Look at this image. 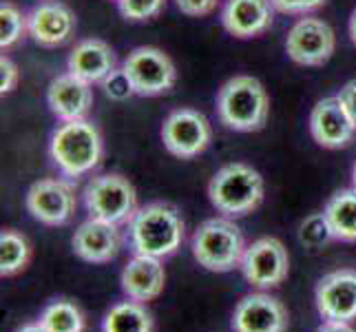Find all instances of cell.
Listing matches in <instances>:
<instances>
[{"mask_svg":"<svg viewBox=\"0 0 356 332\" xmlns=\"http://www.w3.org/2000/svg\"><path fill=\"white\" fill-rule=\"evenodd\" d=\"M186 235L181 213L166 202H151L133 215L129 221V248L133 255H146L166 260L175 255Z\"/></svg>","mask_w":356,"mask_h":332,"instance_id":"1","label":"cell"},{"mask_svg":"<svg viewBox=\"0 0 356 332\" xmlns=\"http://www.w3.org/2000/svg\"><path fill=\"white\" fill-rule=\"evenodd\" d=\"M104 142L102 133L91 120L63 122L49 140V157L51 164L67 180H80L95 171L102 162Z\"/></svg>","mask_w":356,"mask_h":332,"instance_id":"2","label":"cell"},{"mask_svg":"<svg viewBox=\"0 0 356 332\" xmlns=\"http://www.w3.org/2000/svg\"><path fill=\"white\" fill-rule=\"evenodd\" d=\"M270 97L264 84L252 76H235L222 84L217 93L219 122L237 133H252L266 127Z\"/></svg>","mask_w":356,"mask_h":332,"instance_id":"3","label":"cell"},{"mask_svg":"<svg viewBox=\"0 0 356 332\" xmlns=\"http://www.w3.org/2000/svg\"><path fill=\"white\" fill-rule=\"evenodd\" d=\"M208 200L224 217H243L261 206L264 177L250 164H224L208 182Z\"/></svg>","mask_w":356,"mask_h":332,"instance_id":"4","label":"cell"},{"mask_svg":"<svg viewBox=\"0 0 356 332\" xmlns=\"http://www.w3.org/2000/svg\"><path fill=\"white\" fill-rule=\"evenodd\" d=\"M191 251L202 268L211 273H230L241 266L245 239L232 217H211L195 230Z\"/></svg>","mask_w":356,"mask_h":332,"instance_id":"5","label":"cell"},{"mask_svg":"<svg viewBox=\"0 0 356 332\" xmlns=\"http://www.w3.org/2000/svg\"><path fill=\"white\" fill-rule=\"evenodd\" d=\"M82 200L87 213L95 219L111 221V224H129L138 213V193L135 187L120 173L95 175L87 182L82 191Z\"/></svg>","mask_w":356,"mask_h":332,"instance_id":"6","label":"cell"},{"mask_svg":"<svg viewBox=\"0 0 356 332\" xmlns=\"http://www.w3.org/2000/svg\"><path fill=\"white\" fill-rule=\"evenodd\" d=\"M120 69L129 78L133 93L142 97L164 95L177 82L175 63L157 47H135Z\"/></svg>","mask_w":356,"mask_h":332,"instance_id":"7","label":"cell"},{"mask_svg":"<svg viewBox=\"0 0 356 332\" xmlns=\"http://www.w3.org/2000/svg\"><path fill=\"white\" fill-rule=\"evenodd\" d=\"M162 142L170 155L191 159L202 155L213 142V127L197 109L181 106L170 111L162 125Z\"/></svg>","mask_w":356,"mask_h":332,"instance_id":"8","label":"cell"},{"mask_svg":"<svg viewBox=\"0 0 356 332\" xmlns=\"http://www.w3.org/2000/svg\"><path fill=\"white\" fill-rule=\"evenodd\" d=\"M337 49V33L316 16H303L286 35V54L294 65L323 67Z\"/></svg>","mask_w":356,"mask_h":332,"instance_id":"9","label":"cell"},{"mask_svg":"<svg viewBox=\"0 0 356 332\" xmlns=\"http://www.w3.org/2000/svg\"><path fill=\"white\" fill-rule=\"evenodd\" d=\"M241 275L254 288H277L284 284L290 268L288 248L277 237H259L245 246Z\"/></svg>","mask_w":356,"mask_h":332,"instance_id":"10","label":"cell"},{"mask_svg":"<svg viewBox=\"0 0 356 332\" xmlns=\"http://www.w3.org/2000/svg\"><path fill=\"white\" fill-rule=\"evenodd\" d=\"M29 215L44 226H63L76 215V189L67 180H38L33 182L24 198Z\"/></svg>","mask_w":356,"mask_h":332,"instance_id":"11","label":"cell"},{"mask_svg":"<svg viewBox=\"0 0 356 332\" xmlns=\"http://www.w3.org/2000/svg\"><path fill=\"white\" fill-rule=\"evenodd\" d=\"M316 310L325 322H354L356 319V270L341 268L323 275L314 288Z\"/></svg>","mask_w":356,"mask_h":332,"instance_id":"12","label":"cell"},{"mask_svg":"<svg viewBox=\"0 0 356 332\" xmlns=\"http://www.w3.org/2000/svg\"><path fill=\"white\" fill-rule=\"evenodd\" d=\"M29 38L44 49H56L69 42L76 33V14L60 0L38 3L29 14Z\"/></svg>","mask_w":356,"mask_h":332,"instance_id":"13","label":"cell"},{"mask_svg":"<svg viewBox=\"0 0 356 332\" xmlns=\"http://www.w3.org/2000/svg\"><path fill=\"white\" fill-rule=\"evenodd\" d=\"M288 322L286 306L266 292L245 294L232 313L235 332H286Z\"/></svg>","mask_w":356,"mask_h":332,"instance_id":"14","label":"cell"},{"mask_svg":"<svg viewBox=\"0 0 356 332\" xmlns=\"http://www.w3.org/2000/svg\"><path fill=\"white\" fill-rule=\"evenodd\" d=\"M73 253L87 264H108L122 251V232L118 224L89 217L73 232Z\"/></svg>","mask_w":356,"mask_h":332,"instance_id":"15","label":"cell"},{"mask_svg":"<svg viewBox=\"0 0 356 332\" xmlns=\"http://www.w3.org/2000/svg\"><path fill=\"white\" fill-rule=\"evenodd\" d=\"M310 133L323 149H343L354 140L356 127L337 95L318 100L310 111Z\"/></svg>","mask_w":356,"mask_h":332,"instance_id":"16","label":"cell"},{"mask_svg":"<svg viewBox=\"0 0 356 332\" xmlns=\"http://www.w3.org/2000/svg\"><path fill=\"white\" fill-rule=\"evenodd\" d=\"M47 106L60 122L87 118L93 106V84L69 71L60 73L47 87Z\"/></svg>","mask_w":356,"mask_h":332,"instance_id":"17","label":"cell"},{"mask_svg":"<svg viewBox=\"0 0 356 332\" xmlns=\"http://www.w3.org/2000/svg\"><path fill=\"white\" fill-rule=\"evenodd\" d=\"M275 22V7L270 0H226L222 24L235 38L248 40L266 33Z\"/></svg>","mask_w":356,"mask_h":332,"instance_id":"18","label":"cell"},{"mask_svg":"<svg viewBox=\"0 0 356 332\" xmlns=\"http://www.w3.org/2000/svg\"><path fill=\"white\" fill-rule=\"evenodd\" d=\"M118 69L113 47L102 38L80 40L67 58V71L89 84H102Z\"/></svg>","mask_w":356,"mask_h":332,"instance_id":"19","label":"cell"},{"mask_svg":"<svg viewBox=\"0 0 356 332\" xmlns=\"http://www.w3.org/2000/svg\"><path fill=\"white\" fill-rule=\"evenodd\" d=\"M120 284H122V292L127 294V299L142 301V303L157 299L166 284L162 260L146 255H133L124 270H122Z\"/></svg>","mask_w":356,"mask_h":332,"instance_id":"20","label":"cell"},{"mask_svg":"<svg viewBox=\"0 0 356 332\" xmlns=\"http://www.w3.org/2000/svg\"><path fill=\"white\" fill-rule=\"evenodd\" d=\"M323 213L330 228H332L334 239L356 242V189L354 187L337 191L327 200Z\"/></svg>","mask_w":356,"mask_h":332,"instance_id":"21","label":"cell"},{"mask_svg":"<svg viewBox=\"0 0 356 332\" xmlns=\"http://www.w3.org/2000/svg\"><path fill=\"white\" fill-rule=\"evenodd\" d=\"M102 332H153V315L142 301H120L104 315Z\"/></svg>","mask_w":356,"mask_h":332,"instance_id":"22","label":"cell"},{"mask_svg":"<svg viewBox=\"0 0 356 332\" xmlns=\"http://www.w3.org/2000/svg\"><path fill=\"white\" fill-rule=\"evenodd\" d=\"M31 262V244L22 232L5 228L0 232V275L14 277Z\"/></svg>","mask_w":356,"mask_h":332,"instance_id":"23","label":"cell"},{"mask_svg":"<svg viewBox=\"0 0 356 332\" xmlns=\"http://www.w3.org/2000/svg\"><path fill=\"white\" fill-rule=\"evenodd\" d=\"M38 322L49 332H84V328H87V322H84V315L78 308V303L69 299L51 301L40 313Z\"/></svg>","mask_w":356,"mask_h":332,"instance_id":"24","label":"cell"},{"mask_svg":"<svg viewBox=\"0 0 356 332\" xmlns=\"http://www.w3.org/2000/svg\"><path fill=\"white\" fill-rule=\"evenodd\" d=\"M24 35H29V18L22 14L18 5L3 0L0 5V49H11L16 47Z\"/></svg>","mask_w":356,"mask_h":332,"instance_id":"25","label":"cell"},{"mask_svg":"<svg viewBox=\"0 0 356 332\" xmlns=\"http://www.w3.org/2000/svg\"><path fill=\"white\" fill-rule=\"evenodd\" d=\"M297 235H299V242L310 251L323 248L330 239H334L332 228H330L327 219H325V213H312L305 217L299 224Z\"/></svg>","mask_w":356,"mask_h":332,"instance_id":"26","label":"cell"},{"mask_svg":"<svg viewBox=\"0 0 356 332\" xmlns=\"http://www.w3.org/2000/svg\"><path fill=\"white\" fill-rule=\"evenodd\" d=\"M166 0H118L120 16L129 22H149L164 11Z\"/></svg>","mask_w":356,"mask_h":332,"instance_id":"27","label":"cell"},{"mask_svg":"<svg viewBox=\"0 0 356 332\" xmlns=\"http://www.w3.org/2000/svg\"><path fill=\"white\" fill-rule=\"evenodd\" d=\"M275 11L286 16H308L312 11L321 9L327 0H270Z\"/></svg>","mask_w":356,"mask_h":332,"instance_id":"28","label":"cell"},{"mask_svg":"<svg viewBox=\"0 0 356 332\" xmlns=\"http://www.w3.org/2000/svg\"><path fill=\"white\" fill-rule=\"evenodd\" d=\"M102 89H104V93L108 97H111V100H127V97L135 95L131 82H129V78L124 76V71H122V69H115L111 76L102 82Z\"/></svg>","mask_w":356,"mask_h":332,"instance_id":"29","label":"cell"},{"mask_svg":"<svg viewBox=\"0 0 356 332\" xmlns=\"http://www.w3.org/2000/svg\"><path fill=\"white\" fill-rule=\"evenodd\" d=\"M175 5L184 16L204 18V16H211L217 9L219 0H175Z\"/></svg>","mask_w":356,"mask_h":332,"instance_id":"30","label":"cell"},{"mask_svg":"<svg viewBox=\"0 0 356 332\" xmlns=\"http://www.w3.org/2000/svg\"><path fill=\"white\" fill-rule=\"evenodd\" d=\"M20 82V71L18 67L14 65V60L7 58L3 54V58H0V91L5 93H11Z\"/></svg>","mask_w":356,"mask_h":332,"instance_id":"31","label":"cell"},{"mask_svg":"<svg viewBox=\"0 0 356 332\" xmlns=\"http://www.w3.org/2000/svg\"><path fill=\"white\" fill-rule=\"evenodd\" d=\"M337 97L341 100V104L346 106L348 116L352 118L354 127H356V80H350V82L343 84L341 91L337 93Z\"/></svg>","mask_w":356,"mask_h":332,"instance_id":"32","label":"cell"},{"mask_svg":"<svg viewBox=\"0 0 356 332\" xmlns=\"http://www.w3.org/2000/svg\"><path fill=\"white\" fill-rule=\"evenodd\" d=\"M314 332H356V330L346 322H323Z\"/></svg>","mask_w":356,"mask_h":332,"instance_id":"33","label":"cell"},{"mask_svg":"<svg viewBox=\"0 0 356 332\" xmlns=\"http://www.w3.org/2000/svg\"><path fill=\"white\" fill-rule=\"evenodd\" d=\"M16 332H49L40 322H35V324H24L22 328H18Z\"/></svg>","mask_w":356,"mask_h":332,"instance_id":"34","label":"cell"},{"mask_svg":"<svg viewBox=\"0 0 356 332\" xmlns=\"http://www.w3.org/2000/svg\"><path fill=\"white\" fill-rule=\"evenodd\" d=\"M348 33H350L352 45L356 47V9L352 11V16H350V22H348Z\"/></svg>","mask_w":356,"mask_h":332,"instance_id":"35","label":"cell"},{"mask_svg":"<svg viewBox=\"0 0 356 332\" xmlns=\"http://www.w3.org/2000/svg\"><path fill=\"white\" fill-rule=\"evenodd\" d=\"M352 187L356 189V162H354V166H352Z\"/></svg>","mask_w":356,"mask_h":332,"instance_id":"36","label":"cell"},{"mask_svg":"<svg viewBox=\"0 0 356 332\" xmlns=\"http://www.w3.org/2000/svg\"><path fill=\"white\" fill-rule=\"evenodd\" d=\"M115 3H118V0H115Z\"/></svg>","mask_w":356,"mask_h":332,"instance_id":"37","label":"cell"}]
</instances>
